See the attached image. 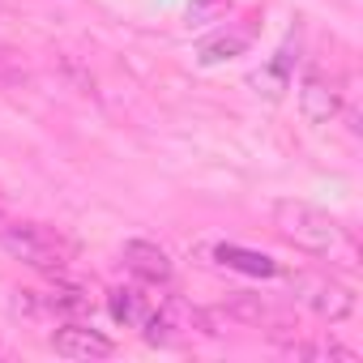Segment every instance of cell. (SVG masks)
Instances as JSON below:
<instances>
[{"instance_id":"cell-8","label":"cell","mask_w":363,"mask_h":363,"mask_svg":"<svg viewBox=\"0 0 363 363\" xmlns=\"http://www.w3.org/2000/svg\"><path fill=\"white\" fill-rule=\"evenodd\" d=\"M218 257H223L227 265H235V269H244V274H261V278H269V274H278V265H274V257H265V252H252V248H235V244H223V248H218Z\"/></svg>"},{"instance_id":"cell-12","label":"cell","mask_w":363,"mask_h":363,"mask_svg":"<svg viewBox=\"0 0 363 363\" xmlns=\"http://www.w3.org/2000/svg\"><path fill=\"white\" fill-rule=\"evenodd\" d=\"M231 0H193V9H189V18L193 22H206L210 13H218V9H227Z\"/></svg>"},{"instance_id":"cell-1","label":"cell","mask_w":363,"mask_h":363,"mask_svg":"<svg viewBox=\"0 0 363 363\" xmlns=\"http://www.w3.org/2000/svg\"><path fill=\"white\" fill-rule=\"evenodd\" d=\"M274 227L286 244H295L312 257H333L337 248H346V227L333 214H325L308 201H278L274 206Z\"/></svg>"},{"instance_id":"cell-3","label":"cell","mask_w":363,"mask_h":363,"mask_svg":"<svg viewBox=\"0 0 363 363\" xmlns=\"http://www.w3.org/2000/svg\"><path fill=\"white\" fill-rule=\"evenodd\" d=\"M291 291H295V299H299L312 316H320V320H329V325L354 316V291H350L346 282L329 278V274H295V278H291Z\"/></svg>"},{"instance_id":"cell-7","label":"cell","mask_w":363,"mask_h":363,"mask_svg":"<svg viewBox=\"0 0 363 363\" xmlns=\"http://www.w3.org/2000/svg\"><path fill=\"white\" fill-rule=\"evenodd\" d=\"M107 308H111V316H116L120 325L141 329V325L150 320V312H154V299H150V295H141L137 286H116V291L107 295Z\"/></svg>"},{"instance_id":"cell-9","label":"cell","mask_w":363,"mask_h":363,"mask_svg":"<svg viewBox=\"0 0 363 363\" xmlns=\"http://www.w3.org/2000/svg\"><path fill=\"white\" fill-rule=\"evenodd\" d=\"M286 350H291V354H299V359H337V363H359V354H354L350 346H342V342H291Z\"/></svg>"},{"instance_id":"cell-5","label":"cell","mask_w":363,"mask_h":363,"mask_svg":"<svg viewBox=\"0 0 363 363\" xmlns=\"http://www.w3.org/2000/svg\"><path fill=\"white\" fill-rule=\"evenodd\" d=\"M48 342H52V350H56L60 359H111V354H116V346H111L99 329L77 325V320L60 325Z\"/></svg>"},{"instance_id":"cell-10","label":"cell","mask_w":363,"mask_h":363,"mask_svg":"<svg viewBox=\"0 0 363 363\" xmlns=\"http://www.w3.org/2000/svg\"><path fill=\"white\" fill-rule=\"evenodd\" d=\"M244 48H248V35H223V39H214V43L201 48V60H206V65H214V60H231V56H240Z\"/></svg>"},{"instance_id":"cell-4","label":"cell","mask_w":363,"mask_h":363,"mask_svg":"<svg viewBox=\"0 0 363 363\" xmlns=\"http://www.w3.org/2000/svg\"><path fill=\"white\" fill-rule=\"evenodd\" d=\"M299 116L308 124H316V128L333 124L342 116V90L320 73H303V82H299Z\"/></svg>"},{"instance_id":"cell-6","label":"cell","mask_w":363,"mask_h":363,"mask_svg":"<svg viewBox=\"0 0 363 363\" xmlns=\"http://www.w3.org/2000/svg\"><path fill=\"white\" fill-rule=\"evenodd\" d=\"M124 265L141 278V282H171V274H175V265H171V257L158 248V244H150V240H128L124 244Z\"/></svg>"},{"instance_id":"cell-11","label":"cell","mask_w":363,"mask_h":363,"mask_svg":"<svg viewBox=\"0 0 363 363\" xmlns=\"http://www.w3.org/2000/svg\"><path fill=\"white\" fill-rule=\"evenodd\" d=\"M286 77H291V73H282L278 65H269V69H261V73L252 77V86H257V90H265L269 99H278V94L286 90Z\"/></svg>"},{"instance_id":"cell-2","label":"cell","mask_w":363,"mask_h":363,"mask_svg":"<svg viewBox=\"0 0 363 363\" xmlns=\"http://www.w3.org/2000/svg\"><path fill=\"white\" fill-rule=\"evenodd\" d=\"M0 244H5V252H13L18 261H26L30 269H43V274H56L69 261V248L48 227H35V223L5 227V231H0Z\"/></svg>"}]
</instances>
